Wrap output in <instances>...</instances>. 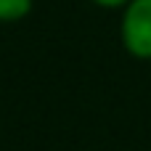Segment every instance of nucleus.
<instances>
[{
    "label": "nucleus",
    "mask_w": 151,
    "mask_h": 151,
    "mask_svg": "<svg viewBox=\"0 0 151 151\" xmlns=\"http://www.w3.org/2000/svg\"><path fill=\"white\" fill-rule=\"evenodd\" d=\"M122 42L135 58H151V0H130L122 13Z\"/></svg>",
    "instance_id": "nucleus-1"
},
{
    "label": "nucleus",
    "mask_w": 151,
    "mask_h": 151,
    "mask_svg": "<svg viewBox=\"0 0 151 151\" xmlns=\"http://www.w3.org/2000/svg\"><path fill=\"white\" fill-rule=\"evenodd\" d=\"M32 11V0H0V21H19Z\"/></svg>",
    "instance_id": "nucleus-2"
},
{
    "label": "nucleus",
    "mask_w": 151,
    "mask_h": 151,
    "mask_svg": "<svg viewBox=\"0 0 151 151\" xmlns=\"http://www.w3.org/2000/svg\"><path fill=\"white\" fill-rule=\"evenodd\" d=\"M98 5H106V8H117V5H127L130 0H96Z\"/></svg>",
    "instance_id": "nucleus-3"
}]
</instances>
